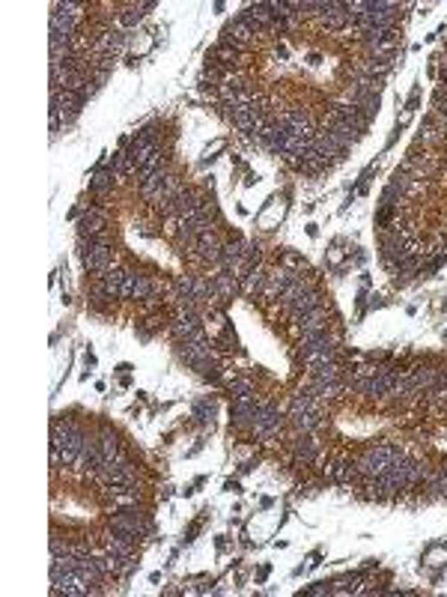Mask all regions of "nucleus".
<instances>
[{
    "mask_svg": "<svg viewBox=\"0 0 447 597\" xmlns=\"http://www.w3.org/2000/svg\"><path fill=\"white\" fill-rule=\"evenodd\" d=\"M111 532H116V535H125V538H143L152 532V520L146 517V511L141 508H116L113 514H111Z\"/></svg>",
    "mask_w": 447,
    "mask_h": 597,
    "instance_id": "1",
    "label": "nucleus"
},
{
    "mask_svg": "<svg viewBox=\"0 0 447 597\" xmlns=\"http://www.w3.org/2000/svg\"><path fill=\"white\" fill-rule=\"evenodd\" d=\"M397 454H400V451H397L393 445H388V442L370 445L367 451L355 460V469H358V475H361V478H379V475H385V472H388L391 460L397 457Z\"/></svg>",
    "mask_w": 447,
    "mask_h": 597,
    "instance_id": "2",
    "label": "nucleus"
},
{
    "mask_svg": "<svg viewBox=\"0 0 447 597\" xmlns=\"http://www.w3.org/2000/svg\"><path fill=\"white\" fill-rule=\"evenodd\" d=\"M78 248L84 269L93 272V275H104V272L113 269V245H87L84 239H78Z\"/></svg>",
    "mask_w": 447,
    "mask_h": 597,
    "instance_id": "3",
    "label": "nucleus"
},
{
    "mask_svg": "<svg viewBox=\"0 0 447 597\" xmlns=\"http://www.w3.org/2000/svg\"><path fill=\"white\" fill-rule=\"evenodd\" d=\"M281 412L274 410L272 403H260V410H257V418H253V427L251 431L257 433V436H274L281 431Z\"/></svg>",
    "mask_w": 447,
    "mask_h": 597,
    "instance_id": "4",
    "label": "nucleus"
},
{
    "mask_svg": "<svg viewBox=\"0 0 447 597\" xmlns=\"http://www.w3.org/2000/svg\"><path fill=\"white\" fill-rule=\"evenodd\" d=\"M260 403L253 397H239L233 401V410H230V421L236 427H253V418H257Z\"/></svg>",
    "mask_w": 447,
    "mask_h": 597,
    "instance_id": "5",
    "label": "nucleus"
},
{
    "mask_svg": "<svg viewBox=\"0 0 447 597\" xmlns=\"http://www.w3.org/2000/svg\"><path fill=\"white\" fill-rule=\"evenodd\" d=\"M149 9H155L152 0H146V3H129V6H123L120 13H116V27L125 30V27H137L143 21V15L149 13Z\"/></svg>",
    "mask_w": 447,
    "mask_h": 597,
    "instance_id": "6",
    "label": "nucleus"
},
{
    "mask_svg": "<svg viewBox=\"0 0 447 597\" xmlns=\"http://www.w3.org/2000/svg\"><path fill=\"white\" fill-rule=\"evenodd\" d=\"M244 21H248V24L257 30H265V27H272L274 24V13H272V6L269 3H251L248 9H244V13H239Z\"/></svg>",
    "mask_w": 447,
    "mask_h": 597,
    "instance_id": "7",
    "label": "nucleus"
},
{
    "mask_svg": "<svg viewBox=\"0 0 447 597\" xmlns=\"http://www.w3.org/2000/svg\"><path fill=\"white\" fill-rule=\"evenodd\" d=\"M325 478L328 481H334V484H352V478H361L358 475V469H355V463L352 460H331V463L325 466Z\"/></svg>",
    "mask_w": 447,
    "mask_h": 597,
    "instance_id": "8",
    "label": "nucleus"
},
{
    "mask_svg": "<svg viewBox=\"0 0 447 597\" xmlns=\"http://www.w3.org/2000/svg\"><path fill=\"white\" fill-rule=\"evenodd\" d=\"M298 329H301L304 338H307V334L328 332V313H325V308L319 305V308H313V311H307L304 317H298Z\"/></svg>",
    "mask_w": 447,
    "mask_h": 597,
    "instance_id": "9",
    "label": "nucleus"
},
{
    "mask_svg": "<svg viewBox=\"0 0 447 597\" xmlns=\"http://www.w3.org/2000/svg\"><path fill=\"white\" fill-rule=\"evenodd\" d=\"M292 454H295L298 463L311 466L313 460H316V454H319V442H316L311 433H298V439L292 442Z\"/></svg>",
    "mask_w": 447,
    "mask_h": 597,
    "instance_id": "10",
    "label": "nucleus"
},
{
    "mask_svg": "<svg viewBox=\"0 0 447 597\" xmlns=\"http://www.w3.org/2000/svg\"><path fill=\"white\" fill-rule=\"evenodd\" d=\"M113 183H116V171H113L111 164L108 167H95V173L90 176V192L104 197L113 188Z\"/></svg>",
    "mask_w": 447,
    "mask_h": 597,
    "instance_id": "11",
    "label": "nucleus"
},
{
    "mask_svg": "<svg viewBox=\"0 0 447 597\" xmlns=\"http://www.w3.org/2000/svg\"><path fill=\"white\" fill-rule=\"evenodd\" d=\"M292 272L290 269H274V272H269V278H265V293H269V296H274V299H281V293L286 290L292 284Z\"/></svg>",
    "mask_w": 447,
    "mask_h": 597,
    "instance_id": "12",
    "label": "nucleus"
},
{
    "mask_svg": "<svg viewBox=\"0 0 447 597\" xmlns=\"http://www.w3.org/2000/svg\"><path fill=\"white\" fill-rule=\"evenodd\" d=\"M290 421L298 433H313L319 424V410H290Z\"/></svg>",
    "mask_w": 447,
    "mask_h": 597,
    "instance_id": "13",
    "label": "nucleus"
},
{
    "mask_svg": "<svg viewBox=\"0 0 447 597\" xmlns=\"http://www.w3.org/2000/svg\"><path fill=\"white\" fill-rule=\"evenodd\" d=\"M319 305H322V302H319V293H316V290H307V293H301L298 299H292L290 305H286V311H290L292 317L298 320V317H304L307 311H313V308H319Z\"/></svg>",
    "mask_w": 447,
    "mask_h": 597,
    "instance_id": "14",
    "label": "nucleus"
},
{
    "mask_svg": "<svg viewBox=\"0 0 447 597\" xmlns=\"http://www.w3.org/2000/svg\"><path fill=\"white\" fill-rule=\"evenodd\" d=\"M212 284H215V293H218V296H224V299H233L239 293V278L233 275V272H224L221 269V275L212 278Z\"/></svg>",
    "mask_w": 447,
    "mask_h": 597,
    "instance_id": "15",
    "label": "nucleus"
},
{
    "mask_svg": "<svg viewBox=\"0 0 447 597\" xmlns=\"http://www.w3.org/2000/svg\"><path fill=\"white\" fill-rule=\"evenodd\" d=\"M104 550L108 552H116V556H134V541L132 538H125V535H113L104 541Z\"/></svg>",
    "mask_w": 447,
    "mask_h": 597,
    "instance_id": "16",
    "label": "nucleus"
},
{
    "mask_svg": "<svg viewBox=\"0 0 447 597\" xmlns=\"http://www.w3.org/2000/svg\"><path fill=\"white\" fill-rule=\"evenodd\" d=\"M227 385H230L233 401H239V397H253V382L244 380V376H230Z\"/></svg>",
    "mask_w": 447,
    "mask_h": 597,
    "instance_id": "17",
    "label": "nucleus"
},
{
    "mask_svg": "<svg viewBox=\"0 0 447 597\" xmlns=\"http://www.w3.org/2000/svg\"><path fill=\"white\" fill-rule=\"evenodd\" d=\"M265 278H269V275H265L262 269H251V272H248V278H244V290H248V293H260V290H265Z\"/></svg>",
    "mask_w": 447,
    "mask_h": 597,
    "instance_id": "18",
    "label": "nucleus"
},
{
    "mask_svg": "<svg viewBox=\"0 0 447 597\" xmlns=\"http://www.w3.org/2000/svg\"><path fill=\"white\" fill-rule=\"evenodd\" d=\"M194 418L200 424H212V418H215V403H209V401H200L194 406Z\"/></svg>",
    "mask_w": 447,
    "mask_h": 597,
    "instance_id": "19",
    "label": "nucleus"
},
{
    "mask_svg": "<svg viewBox=\"0 0 447 597\" xmlns=\"http://www.w3.org/2000/svg\"><path fill=\"white\" fill-rule=\"evenodd\" d=\"M432 104H435V111H441V114H447V84H439V87H435V96H432Z\"/></svg>",
    "mask_w": 447,
    "mask_h": 597,
    "instance_id": "20",
    "label": "nucleus"
},
{
    "mask_svg": "<svg viewBox=\"0 0 447 597\" xmlns=\"http://www.w3.org/2000/svg\"><path fill=\"white\" fill-rule=\"evenodd\" d=\"M283 263H286V266H301V257H295L292 251H286V254H283ZM286 266H283V269H286Z\"/></svg>",
    "mask_w": 447,
    "mask_h": 597,
    "instance_id": "21",
    "label": "nucleus"
},
{
    "mask_svg": "<svg viewBox=\"0 0 447 597\" xmlns=\"http://www.w3.org/2000/svg\"><path fill=\"white\" fill-rule=\"evenodd\" d=\"M307 594H331V589L328 585H313V589H304Z\"/></svg>",
    "mask_w": 447,
    "mask_h": 597,
    "instance_id": "22",
    "label": "nucleus"
}]
</instances>
